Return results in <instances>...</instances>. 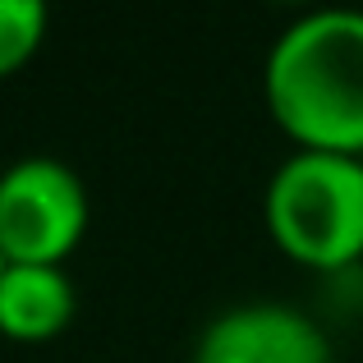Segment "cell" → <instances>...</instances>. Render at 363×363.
I'll list each match as a JSON object with an SVG mask.
<instances>
[{
	"label": "cell",
	"instance_id": "cell-7",
	"mask_svg": "<svg viewBox=\"0 0 363 363\" xmlns=\"http://www.w3.org/2000/svg\"><path fill=\"white\" fill-rule=\"evenodd\" d=\"M5 267H9V262H5V253H0V276H5Z\"/></svg>",
	"mask_w": 363,
	"mask_h": 363
},
{
	"label": "cell",
	"instance_id": "cell-4",
	"mask_svg": "<svg viewBox=\"0 0 363 363\" xmlns=\"http://www.w3.org/2000/svg\"><path fill=\"white\" fill-rule=\"evenodd\" d=\"M194 363H331V340L290 303H235L198 331Z\"/></svg>",
	"mask_w": 363,
	"mask_h": 363
},
{
	"label": "cell",
	"instance_id": "cell-8",
	"mask_svg": "<svg viewBox=\"0 0 363 363\" xmlns=\"http://www.w3.org/2000/svg\"><path fill=\"white\" fill-rule=\"evenodd\" d=\"M359 161H363V157H359Z\"/></svg>",
	"mask_w": 363,
	"mask_h": 363
},
{
	"label": "cell",
	"instance_id": "cell-3",
	"mask_svg": "<svg viewBox=\"0 0 363 363\" xmlns=\"http://www.w3.org/2000/svg\"><path fill=\"white\" fill-rule=\"evenodd\" d=\"M92 203L79 170L60 157H23L0 170V253L5 262L65 267L83 244Z\"/></svg>",
	"mask_w": 363,
	"mask_h": 363
},
{
	"label": "cell",
	"instance_id": "cell-5",
	"mask_svg": "<svg viewBox=\"0 0 363 363\" xmlns=\"http://www.w3.org/2000/svg\"><path fill=\"white\" fill-rule=\"evenodd\" d=\"M74 313H79V290L65 267H5V276H0V336L5 340L46 345L69 331Z\"/></svg>",
	"mask_w": 363,
	"mask_h": 363
},
{
	"label": "cell",
	"instance_id": "cell-1",
	"mask_svg": "<svg viewBox=\"0 0 363 363\" xmlns=\"http://www.w3.org/2000/svg\"><path fill=\"white\" fill-rule=\"evenodd\" d=\"M272 120L299 152L363 157V9H308L276 33L262 65Z\"/></svg>",
	"mask_w": 363,
	"mask_h": 363
},
{
	"label": "cell",
	"instance_id": "cell-6",
	"mask_svg": "<svg viewBox=\"0 0 363 363\" xmlns=\"http://www.w3.org/2000/svg\"><path fill=\"white\" fill-rule=\"evenodd\" d=\"M46 14L42 0H0V83L14 79L46 42Z\"/></svg>",
	"mask_w": 363,
	"mask_h": 363
},
{
	"label": "cell",
	"instance_id": "cell-2",
	"mask_svg": "<svg viewBox=\"0 0 363 363\" xmlns=\"http://www.w3.org/2000/svg\"><path fill=\"white\" fill-rule=\"evenodd\" d=\"M267 235L290 262L345 276L363 262V161L294 147L262 194Z\"/></svg>",
	"mask_w": 363,
	"mask_h": 363
}]
</instances>
